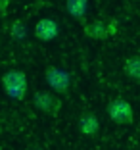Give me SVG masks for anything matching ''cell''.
Masks as SVG:
<instances>
[{"label": "cell", "instance_id": "6da1fadb", "mask_svg": "<svg viewBox=\"0 0 140 150\" xmlns=\"http://www.w3.org/2000/svg\"><path fill=\"white\" fill-rule=\"evenodd\" d=\"M2 85L10 98L23 100L27 93V75L21 69H10L2 75Z\"/></svg>", "mask_w": 140, "mask_h": 150}, {"label": "cell", "instance_id": "8fae6325", "mask_svg": "<svg viewBox=\"0 0 140 150\" xmlns=\"http://www.w3.org/2000/svg\"><path fill=\"white\" fill-rule=\"evenodd\" d=\"M115 27H117V21H115V19H111V21L108 23V31H110V35H115V31H117Z\"/></svg>", "mask_w": 140, "mask_h": 150}, {"label": "cell", "instance_id": "ba28073f", "mask_svg": "<svg viewBox=\"0 0 140 150\" xmlns=\"http://www.w3.org/2000/svg\"><path fill=\"white\" fill-rule=\"evenodd\" d=\"M65 10L71 18L83 19L88 10V0H65Z\"/></svg>", "mask_w": 140, "mask_h": 150}, {"label": "cell", "instance_id": "5b68a950", "mask_svg": "<svg viewBox=\"0 0 140 150\" xmlns=\"http://www.w3.org/2000/svg\"><path fill=\"white\" fill-rule=\"evenodd\" d=\"M35 37L39 40H44V42L54 40L58 37V23L54 21V19H50V18L40 19V21L35 25Z\"/></svg>", "mask_w": 140, "mask_h": 150}, {"label": "cell", "instance_id": "30bf717a", "mask_svg": "<svg viewBox=\"0 0 140 150\" xmlns=\"http://www.w3.org/2000/svg\"><path fill=\"white\" fill-rule=\"evenodd\" d=\"M12 37H13V39H23V37H25V29H23V23L21 21H13V25H12Z\"/></svg>", "mask_w": 140, "mask_h": 150}, {"label": "cell", "instance_id": "277c9868", "mask_svg": "<svg viewBox=\"0 0 140 150\" xmlns=\"http://www.w3.org/2000/svg\"><path fill=\"white\" fill-rule=\"evenodd\" d=\"M44 77H46V83L50 85V88L56 91V93L63 94V93L69 91L71 79H69V73L67 71L60 69V67H48L46 73H44Z\"/></svg>", "mask_w": 140, "mask_h": 150}, {"label": "cell", "instance_id": "7a4b0ae2", "mask_svg": "<svg viewBox=\"0 0 140 150\" xmlns=\"http://www.w3.org/2000/svg\"><path fill=\"white\" fill-rule=\"evenodd\" d=\"M108 115L111 117V121H115L117 125H131L134 121V112L132 106L123 98H115L110 102L108 106Z\"/></svg>", "mask_w": 140, "mask_h": 150}, {"label": "cell", "instance_id": "52a82bcc", "mask_svg": "<svg viewBox=\"0 0 140 150\" xmlns=\"http://www.w3.org/2000/svg\"><path fill=\"white\" fill-rule=\"evenodd\" d=\"M84 35L88 39H96V40H102L106 37H110V31H108V25L104 21H92L84 27Z\"/></svg>", "mask_w": 140, "mask_h": 150}, {"label": "cell", "instance_id": "3957f363", "mask_svg": "<svg viewBox=\"0 0 140 150\" xmlns=\"http://www.w3.org/2000/svg\"><path fill=\"white\" fill-rule=\"evenodd\" d=\"M33 104L37 106V110L44 112V114H50V115H58L61 110V100L58 96H54L52 93H46V91L35 93Z\"/></svg>", "mask_w": 140, "mask_h": 150}, {"label": "cell", "instance_id": "8992f818", "mask_svg": "<svg viewBox=\"0 0 140 150\" xmlns=\"http://www.w3.org/2000/svg\"><path fill=\"white\" fill-rule=\"evenodd\" d=\"M79 129L87 137H94V135L100 131V121H98V117L94 114H84V115H81V119H79Z\"/></svg>", "mask_w": 140, "mask_h": 150}, {"label": "cell", "instance_id": "7c38bea8", "mask_svg": "<svg viewBox=\"0 0 140 150\" xmlns=\"http://www.w3.org/2000/svg\"><path fill=\"white\" fill-rule=\"evenodd\" d=\"M8 4H10V0H0V12H6Z\"/></svg>", "mask_w": 140, "mask_h": 150}, {"label": "cell", "instance_id": "9c48e42d", "mask_svg": "<svg viewBox=\"0 0 140 150\" xmlns=\"http://www.w3.org/2000/svg\"><path fill=\"white\" fill-rule=\"evenodd\" d=\"M125 75L131 77L132 81H140V56H131L123 66Z\"/></svg>", "mask_w": 140, "mask_h": 150}]
</instances>
